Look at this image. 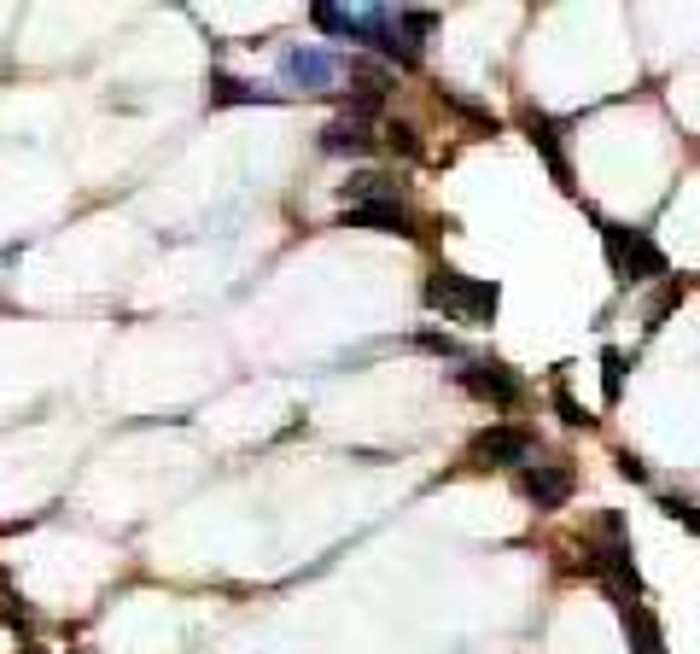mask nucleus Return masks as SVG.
<instances>
[{
  "label": "nucleus",
  "mask_w": 700,
  "mask_h": 654,
  "mask_svg": "<svg viewBox=\"0 0 700 654\" xmlns=\"http://www.w3.org/2000/svg\"><path fill=\"white\" fill-rule=\"evenodd\" d=\"M310 24L321 29V36H339V41H363V47H373L380 59L403 64V71H415V64H420V53L403 41L398 12H391V7H310Z\"/></svg>",
  "instance_id": "obj_1"
},
{
  "label": "nucleus",
  "mask_w": 700,
  "mask_h": 654,
  "mask_svg": "<svg viewBox=\"0 0 700 654\" xmlns=\"http://www.w3.org/2000/svg\"><path fill=\"white\" fill-rule=\"evenodd\" d=\"M426 310H443V316H455V322H467V328H490L497 322V305H502V287L497 281H473V275H461V270H432L426 275Z\"/></svg>",
  "instance_id": "obj_2"
},
{
  "label": "nucleus",
  "mask_w": 700,
  "mask_h": 654,
  "mask_svg": "<svg viewBox=\"0 0 700 654\" xmlns=\"http://www.w3.org/2000/svg\"><path fill=\"white\" fill-rule=\"evenodd\" d=\"M595 228H602L607 270L619 275L625 287H642V281H672V263H665V251L654 246V234L619 228V223H607V216H595Z\"/></svg>",
  "instance_id": "obj_3"
},
{
  "label": "nucleus",
  "mask_w": 700,
  "mask_h": 654,
  "mask_svg": "<svg viewBox=\"0 0 700 654\" xmlns=\"http://www.w3.org/2000/svg\"><path fill=\"white\" fill-rule=\"evenodd\" d=\"M455 385H461V392H473V397H479V404H490V409H520V404H525V380H520L508 362L467 357V362L455 368Z\"/></svg>",
  "instance_id": "obj_4"
},
{
  "label": "nucleus",
  "mask_w": 700,
  "mask_h": 654,
  "mask_svg": "<svg viewBox=\"0 0 700 654\" xmlns=\"http://www.w3.org/2000/svg\"><path fill=\"white\" fill-rule=\"evenodd\" d=\"M467 456L479 467H514V474H520V467H532L537 439L525 427H485V432H473Z\"/></svg>",
  "instance_id": "obj_5"
},
{
  "label": "nucleus",
  "mask_w": 700,
  "mask_h": 654,
  "mask_svg": "<svg viewBox=\"0 0 700 654\" xmlns=\"http://www.w3.org/2000/svg\"><path fill=\"white\" fill-rule=\"evenodd\" d=\"M514 485H520V497L532 502L537 514H555V509H567L572 502V467L567 462H532V467H520L514 474Z\"/></svg>",
  "instance_id": "obj_6"
},
{
  "label": "nucleus",
  "mask_w": 700,
  "mask_h": 654,
  "mask_svg": "<svg viewBox=\"0 0 700 654\" xmlns=\"http://www.w3.org/2000/svg\"><path fill=\"white\" fill-rule=\"evenodd\" d=\"M333 76H345V59L328 53V47H293V53H281V82H286V88L328 94Z\"/></svg>",
  "instance_id": "obj_7"
},
{
  "label": "nucleus",
  "mask_w": 700,
  "mask_h": 654,
  "mask_svg": "<svg viewBox=\"0 0 700 654\" xmlns=\"http://www.w3.org/2000/svg\"><path fill=\"white\" fill-rule=\"evenodd\" d=\"M339 223H345V228H368V234H415V228H408L403 199H368V205H345Z\"/></svg>",
  "instance_id": "obj_8"
},
{
  "label": "nucleus",
  "mask_w": 700,
  "mask_h": 654,
  "mask_svg": "<svg viewBox=\"0 0 700 654\" xmlns=\"http://www.w3.org/2000/svg\"><path fill=\"white\" fill-rule=\"evenodd\" d=\"M525 135H532V146L543 158H549V170H555V181L572 193V164H567V146H560V123L549 111H525Z\"/></svg>",
  "instance_id": "obj_9"
},
{
  "label": "nucleus",
  "mask_w": 700,
  "mask_h": 654,
  "mask_svg": "<svg viewBox=\"0 0 700 654\" xmlns=\"http://www.w3.org/2000/svg\"><path fill=\"white\" fill-rule=\"evenodd\" d=\"M613 614H619V626L630 637V654H665V631L642 602H613Z\"/></svg>",
  "instance_id": "obj_10"
},
{
  "label": "nucleus",
  "mask_w": 700,
  "mask_h": 654,
  "mask_svg": "<svg viewBox=\"0 0 700 654\" xmlns=\"http://www.w3.org/2000/svg\"><path fill=\"white\" fill-rule=\"evenodd\" d=\"M321 153H333V158H368L373 153L368 123H356V117H333V123L321 129Z\"/></svg>",
  "instance_id": "obj_11"
},
{
  "label": "nucleus",
  "mask_w": 700,
  "mask_h": 654,
  "mask_svg": "<svg viewBox=\"0 0 700 654\" xmlns=\"http://www.w3.org/2000/svg\"><path fill=\"white\" fill-rule=\"evenodd\" d=\"M269 88H251V82H240V76H228V71H216L211 76V106H269Z\"/></svg>",
  "instance_id": "obj_12"
},
{
  "label": "nucleus",
  "mask_w": 700,
  "mask_h": 654,
  "mask_svg": "<svg viewBox=\"0 0 700 654\" xmlns=\"http://www.w3.org/2000/svg\"><path fill=\"white\" fill-rule=\"evenodd\" d=\"M339 199H345V205H368V199H398V188H391L385 170H363V176L339 181Z\"/></svg>",
  "instance_id": "obj_13"
},
{
  "label": "nucleus",
  "mask_w": 700,
  "mask_h": 654,
  "mask_svg": "<svg viewBox=\"0 0 700 654\" xmlns=\"http://www.w3.org/2000/svg\"><path fill=\"white\" fill-rule=\"evenodd\" d=\"M398 29H403V41L420 53V41L438 29V12H426V7H398Z\"/></svg>",
  "instance_id": "obj_14"
},
{
  "label": "nucleus",
  "mask_w": 700,
  "mask_h": 654,
  "mask_svg": "<svg viewBox=\"0 0 700 654\" xmlns=\"http://www.w3.org/2000/svg\"><path fill=\"white\" fill-rule=\"evenodd\" d=\"M602 397H607V404H619V397H625V350H602Z\"/></svg>",
  "instance_id": "obj_15"
},
{
  "label": "nucleus",
  "mask_w": 700,
  "mask_h": 654,
  "mask_svg": "<svg viewBox=\"0 0 700 654\" xmlns=\"http://www.w3.org/2000/svg\"><path fill=\"white\" fill-rule=\"evenodd\" d=\"M677 298H683V281H660V293H654V305H648V333H654L665 316L677 310Z\"/></svg>",
  "instance_id": "obj_16"
},
{
  "label": "nucleus",
  "mask_w": 700,
  "mask_h": 654,
  "mask_svg": "<svg viewBox=\"0 0 700 654\" xmlns=\"http://www.w3.org/2000/svg\"><path fill=\"white\" fill-rule=\"evenodd\" d=\"M555 409H560V421H567V427H595V415H584V404H578L567 385H555Z\"/></svg>",
  "instance_id": "obj_17"
},
{
  "label": "nucleus",
  "mask_w": 700,
  "mask_h": 654,
  "mask_svg": "<svg viewBox=\"0 0 700 654\" xmlns=\"http://www.w3.org/2000/svg\"><path fill=\"white\" fill-rule=\"evenodd\" d=\"M438 99H443V106H450V111H461V117H467V123H479V129H497V123H490V111H485V106H473V99H461V94H450V88H438Z\"/></svg>",
  "instance_id": "obj_18"
},
{
  "label": "nucleus",
  "mask_w": 700,
  "mask_h": 654,
  "mask_svg": "<svg viewBox=\"0 0 700 654\" xmlns=\"http://www.w3.org/2000/svg\"><path fill=\"white\" fill-rule=\"evenodd\" d=\"M660 514H672V520H683V526H689L695 538H700V509H695L689 497H660Z\"/></svg>",
  "instance_id": "obj_19"
},
{
  "label": "nucleus",
  "mask_w": 700,
  "mask_h": 654,
  "mask_svg": "<svg viewBox=\"0 0 700 654\" xmlns=\"http://www.w3.org/2000/svg\"><path fill=\"white\" fill-rule=\"evenodd\" d=\"M415 345H420V350H432V357H455V362H467V357H461V345L450 340V333H420Z\"/></svg>",
  "instance_id": "obj_20"
},
{
  "label": "nucleus",
  "mask_w": 700,
  "mask_h": 654,
  "mask_svg": "<svg viewBox=\"0 0 700 654\" xmlns=\"http://www.w3.org/2000/svg\"><path fill=\"white\" fill-rule=\"evenodd\" d=\"M385 135H391V153H403V158H420V141H415V129H408V123H391Z\"/></svg>",
  "instance_id": "obj_21"
},
{
  "label": "nucleus",
  "mask_w": 700,
  "mask_h": 654,
  "mask_svg": "<svg viewBox=\"0 0 700 654\" xmlns=\"http://www.w3.org/2000/svg\"><path fill=\"white\" fill-rule=\"evenodd\" d=\"M613 467H619V479L648 485V462H642V456H630V450H619V456H613Z\"/></svg>",
  "instance_id": "obj_22"
},
{
  "label": "nucleus",
  "mask_w": 700,
  "mask_h": 654,
  "mask_svg": "<svg viewBox=\"0 0 700 654\" xmlns=\"http://www.w3.org/2000/svg\"><path fill=\"white\" fill-rule=\"evenodd\" d=\"M24 654H47V649H24Z\"/></svg>",
  "instance_id": "obj_23"
}]
</instances>
